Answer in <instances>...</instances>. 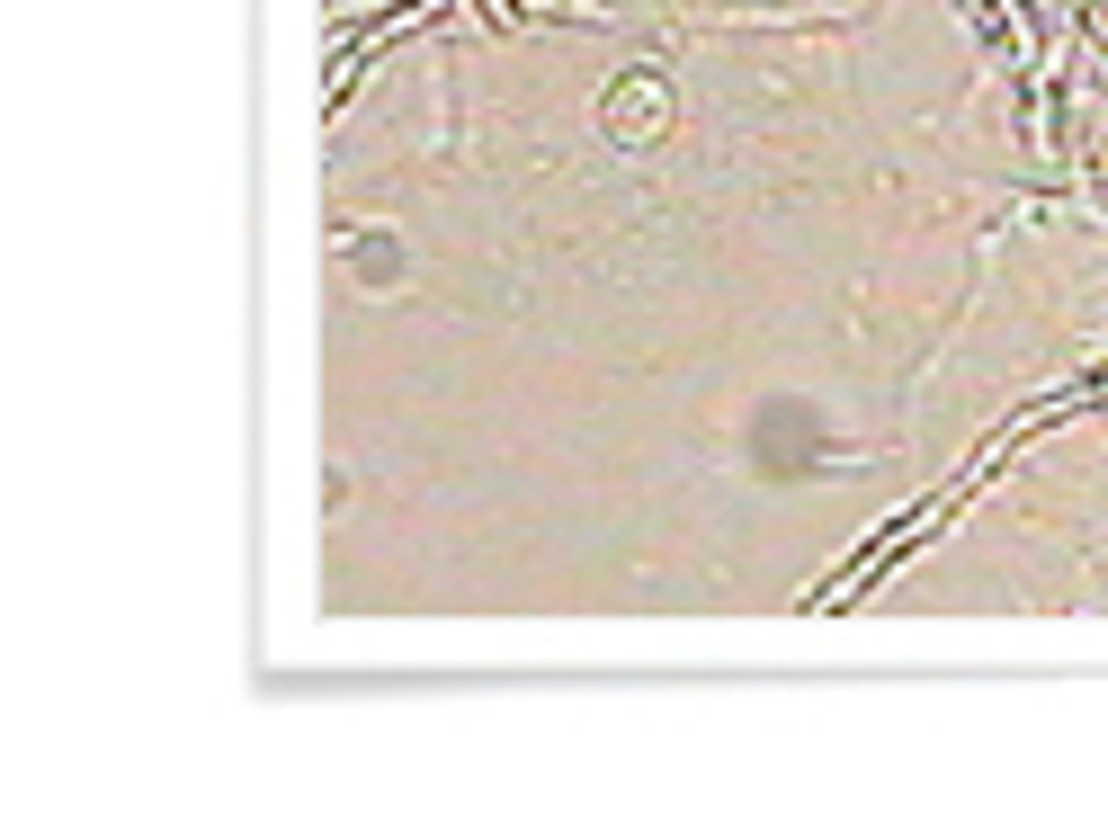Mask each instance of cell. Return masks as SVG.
Wrapping results in <instances>:
<instances>
[{"mask_svg": "<svg viewBox=\"0 0 1108 840\" xmlns=\"http://www.w3.org/2000/svg\"><path fill=\"white\" fill-rule=\"evenodd\" d=\"M635 117H644V126H662V90H626V99H617V126L635 135Z\"/></svg>", "mask_w": 1108, "mask_h": 840, "instance_id": "obj_1", "label": "cell"}]
</instances>
